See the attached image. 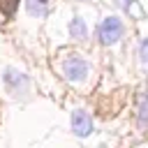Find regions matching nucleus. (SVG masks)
<instances>
[{"label": "nucleus", "mask_w": 148, "mask_h": 148, "mask_svg": "<svg viewBox=\"0 0 148 148\" xmlns=\"http://www.w3.org/2000/svg\"><path fill=\"white\" fill-rule=\"evenodd\" d=\"M69 35H72L74 39H86V37H88V25H86V21H83L81 16H74V18L69 21Z\"/></svg>", "instance_id": "423d86ee"}, {"label": "nucleus", "mask_w": 148, "mask_h": 148, "mask_svg": "<svg viewBox=\"0 0 148 148\" xmlns=\"http://www.w3.org/2000/svg\"><path fill=\"white\" fill-rule=\"evenodd\" d=\"M123 21L118 16H106L99 28H97V37H99V44L104 46H111V44H118L120 37H123Z\"/></svg>", "instance_id": "f257e3e1"}, {"label": "nucleus", "mask_w": 148, "mask_h": 148, "mask_svg": "<svg viewBox=\"0 0 148 148\" xmlns=\"http://www.w3.org/2000/svg\"><path fill=\"white\" fill-rule=\"evenodd\" d=\"M125 9L130 14H134V16H141V9L136 7V0H125Z\"/></svg>", "instance_id": "9d476101"}, {"label": "nucleus", "mask_w": 148, "mask_h": 148, "mask_svg": "<svg viewBox=\"0 0 148 148\" xmlns=\"http://www.w3.org/2000/svg\"><path fill=\"white\" fill-rule=\"evenodd\" d=\"M5 86H7V90L12 92V95H23V92H28V86H30V79L23 74V72H18V69H12V67H7L5 69Z\"/></svg>", "instance_id": "7ed1b4c3"}, {"label": "nucleus", "mask_w": 148, "mask_h": 148, "mask_svg": "<svg viewBox=\"0 0 148 148\" xmlns=\"http://www.w3.org/2000/svg\"><path fill=\"white\" fill-rule=\"evenodd\" d=\"M16 7H18V0H0V9H2L7 16H12V14L16 12Z\"/></svg>", "instance_id": "6e6552de"}, {"label": "nucleus", "mask_w": 148, "mask_h": 148, "mask_svg": "<svg viewBox=\"0 0 148 148\" xmlns=\"http://www.w3.org/2000/svg\"><path fill=\"white\" fill-rule=\"evenodd\" d=\"M92 130H95L92 118H90L83 109L72 111V132H74L76 136H90V134H92Z\"/></svg>", "instance_id": "20e7f679"}, {"label": "nucleus", "mask_w": 148, "mask_h": 148, "mask_svg": "<svg viewBox=\"0 0 148 148\" xmlns=\"http://www.w3.org/2000/svg\"><path fill=\"white\" fill-rule=\"evenodd\" d=\"M62 74H65L67 81L79 83V81H83V79L88 76V62H86L83 58H79V56H69V58L62 62Z\"/></svg>", "instance_id": "f03ea898"}, {"label": "nucleus", "mask_w": 148, "mask_h": 148, "mask_svg": "<svg viewBox=\"0 0 148 148\" xmlns=\"http://www.w3.org/2000/svg\"><path fill=\"white\" fill-rule=\"evenodd\" d=\"M136 125H139V130H148V92L141 95L139 113H136Z\"/></svg>", "instance_id": "0eeeda50"}, {"label": "nucleus", "mask_w": 148, "mask_h": 148, "mask_svg": "<svg viewBox=\"0 0 148 148\" xmlns=\"http://www.w3.org/2000/svg\"><path fill=\"white\" fill-rule=\"evenodd\" d=\"M139 60L141 62H148V37L141 39V44H139Z\"/></svg>", "instance_id": "1a4fd4ad"}, {"label": "nucleus", "mask_w": 148, "mask_h": 148, "mask_svg": "<svg viewBox=\"0 0 148 148\" xmlns=\"http://www.w3.org/2000/svg\"><path fill=\"white\" fill-rule=\"evenodd\" d=\"M25 7H28V14H30V16L44 18V16L49 14L51 0H25Z\"/></svg>", "instance_id": "39448f33"}]
</instances>
